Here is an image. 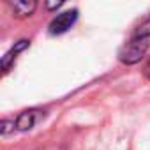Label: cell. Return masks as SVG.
I'll use <instances>...</instances> for the list:
<instances>
[{"label": "cell", "mask_w": 150, "mask_h": 150, "mask_svg": "<svg viewBox=\"0 0 150 150\" xmlns=\"http://www.w3.org/2000/svg\"><path fill=\"white\" fill-rule=\"evenodd\" d=\"M148 46H150V39H139V37H132L131 35V39L120 48L118 58H120L122 64L134 65V64H138L145 57Z\"/></svg>", "instance_id": "obj_1"}, {"label": "cell", "mask_w": 150, "mask_h": 150, "mask_svg": "<svg viewBox=\"0 0 150 150\" xmlns=\"http://www.w3.org/2000/svg\"><path fill=\"white\" fill-rule=\"evenodd\" d=\"M44 117H46V111H44V110H39V108L25 110V111H21V113L16 117L14 127H16V131H30V129L35 127Z\"/></svg>", "instance_id": "obj_2"}, {"label": "cell", "mask_w": 150, "mask_h": 150, "mask_svg": "<svg viewBox=\"0 0 150 150\" xmlns=\"http://www.w3.org/2000/svg\"><path fill=\"white\" fill-rule=\"evenodd\" d=\"M78 20V11L76 9H72V11H65L62 14H57V18L51 20L48 30L51 35H60V34H65L74 23H76Z\"/></svg>", "instance_id": "obj_3"}, {"label": "cell", "mask_w": 150, "mask_h": 150, "mask_svg": "<svg viewBox=\"0 0 150 150\" xmlns=\"http://www.w3.org/2000/svg\"><path fill=\"white\" fill-rule=\"evenodd\" d=\"M30 46V41H27V39H21V41H18L4 57H2V72L4 74H7L9 71H11V67L14 65V62H16V58H18V55L21 53V51H25L27 48Z\"/></svg>", "instance_id": "obj_4"}, {"label": "cell", "mask_w": 150, "mask_h": 150, "mask_svg": "<svg viewBox=\"0 0 150 150\" xmlns=\"http://www.w3.org/2000/svg\"><path fill=\"white\" fill-rule=\"evenodd\" d=\"M37 9V0H13V11L18 18H27Z\"/></svg>", "instance_id": "obj_5"}, {"label": "cell", "mask_w": 150, "mask_h": 150, "mask_svg": "<svg viewBox=\"0 0 150 150\" xmlns=\"http://www.w3.org/2000/svg\"><path fill=\"white\" fill-rule=\"evenodd\" d=\"M132 37H139V39H150V14L136 27V30L132 32Z\"/></svg>", "instance_id": "obj_6"}, {"label": "cell", "mask_w": 150, "mask_h": 150, "mask_svg": "<svg viewBox=\"0 0 150 150\" xmlns=\"http://www.w3.org/2000/svg\"><path fill=\"white\" fill-rule=\"evenodd\" d=\"M67 0H46V9L48 11H57L60 6H64Z\"/></svg>", "instance_id": "obj_7"}, {"label": "cell", "mask_w": 150, "mask_h": 150, "mask_svg": "<svg viewBox=\"0 0 150 150\" xmlns=\"http://www.w3.org/2000/svg\"><path fill=\"white\" fill-rule=\"evenodd\" d=\"M145 74H146V78L150 80V60L146 62V67H145Z\"/></svg>", "instance_id": "obj_8"}, {"label": "cell", "mask_w": 150, "mask_h": 150, "mask_svg": "<svg viewBox=\"0 0 150 150\" xmlns=\"http://www.w3.org/2000/svg\"><path fill=\"white\" fill-rule=\"evenodd\" d=\"M41 150H62V148H58V146H51V148H41Z\"/></svg>", "instance_id": "obj_9"}]
</instances>
